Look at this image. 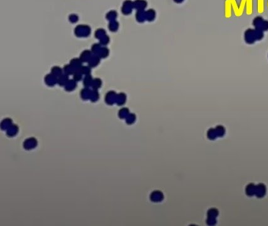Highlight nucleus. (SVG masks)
<instances>
[{
  "instance_id": "f257e3e1",
  "label": "nucleus",
  "mask_w": 268,
  "mask_h": 226,
  "mask_svg": "<svg viewBox=\"0 0 268 226\" xmlns=\"http://www.w3.org/2000/svg\"><path fill=\"white\" fill-rule=\"evenodd\" d=\"M266 193V187L263 183H259L258 184H255V195L259 199L263 198Z\"/></svg>"
},
{
  "instance_id": "f03ea898",
  "label": "nucleus",
  "mask_w": 268,
  "mask_h": 226,
  "mask_svg": "<svg viewBox=\"0 0 268 226\" xmlns=\"http://www.w3.org/2000/svg\"><path fill=\"white\" fill-rule=\"evenodd\" d=\"M244 41L248 44H253L256 41L254 29H252V28H248V29H247L246 31H244Z\"/></svg>"
},
{
  "instance_id": "7ed1b4c3",
  "label": "nucleus",
  "mask_w": 268,
  "mask_h": 226,
  "mask_svg": "<svg viewBox=\"0 0 268 226\" xmlns=\"http://www.w3.org/2000/svg\"><path fill=\"white\" fill-rule=\"evenodd\" d=\"M255 184L250 183V184H247L245 187V194L246 195L249 197H252L255 195Z\"/></svg>"
},
{
  "instance_id": "20e7f679",
  "label": "nucleus",
  "mask_w": 268,
  "mask_h": 226,
  "mask_svg": "<svg viewBox=\"0 0 268 226\" xmlns=\"http://www.w3.org/2000/svg\"><path fill=\"white\" fill-rule=\"evenodd\" d=\"M207 137L210 140H214L217 138V133L215 131V128H210V129H208V131H207Z\"/></svg>"
},
{
  "instance_id": "39448f33",
  "label": "nucleus",
  "mask_w": 268,
  "mask_h": 226,
  "mask_svg": "<svg viewBox=\"0 0 268 226\" xmlns=\"http://www.w3.org/2000/svg\"><path fill=\"white\" fill-rule=\"evenodd\" d=\"M215 131L217 133L218 137H223L225 134H226V129L222 125H218L215 127Z\"/></svg>"
},
{
  "instance_id": "423d86ee",
  "label": "nucleus",
  "mask_w": 268,
  "mask_h": 226,
  "mask_svg": "<svg viewBox=\"0 0 268 226\" xmlns=\"http://www.w3.org/2000/svg\"><path fill=\"white\" fill-rule=\"evenodd\" d=\"M263 20H263V18L262 16H256V17L254 18L253 21H252V24H253V26L255 27V28H259L261 24H263Z\"/></svg>"
},
{
  "instance_id": "0eeeda50",
  "label": "nucleus",
  "mask_w": 268,
  "mask_h": 226,
  "mask_svg": "<svg viewBox=\"0 0 268 226\" xmlns=\"http://www.w3.org/2000/svg\"><path fill=\"white\" fill-rule=\"evenodd\" d=\"M254 32H255V36L256 40L263 39V36H264V33H263V31L261 28H255Z\"/></svg>"
},
{
  "instance_id": "6e6552de",
  "label": "nucleus",
  "mask_w": 268,
  "mask_h": 226,
  "mask_svg": "<svg viewBox=\"0 0 268 226\" xmlns=\"http://www.w3.org/2000/svg\"><path fill=\"white\" fill-rule=\"evenodd\" d=\"M219 215V210L215 208H211L207 211V217H217Z\"/></svg>"
},
{
  "instance_id": "1a4fd4ad",
  "label": "nucleus",
  "mask_w": 268,
  "mask_h": 226,
  "mask_svg": "<svg viewBox=\"0 0 268 226\" xmlns=\"http://www.w3.org/2000/svg\"><path fill=\"white\" fill-rule=\"evenodd\" d=\"M217 223V220H216V217H207L206 219V224L208 226H213L215 224H216Z\"/></svg>"
},
{
  "instance_id": "9d476101",
  "label": "nucleus",
  "mask_w": 268,
  "mask_h": 226,
  "mask_svg": "<svg viewBox=\"0 0 268 226\" xmlns=\"http://www.w3.org/2000/svg\"><path fill=\"white\" fill-rule=\"evenodd\" d=\"M259 28H261V29L263 30V31H268V20H263V24H261L260 27Z\"/></svg>"
},
{
  "instance_id": "9b49d317",
  "label": "nucleus",
  "mask_w": 268,
  "mask_h": 226,
  "mask_svg": "<svg viewBox=\"0 0 268 226\" xmlns=\"http://www.w3.org/2000/svg\"><path fill=\"white\" fill-rule=\"evenodd\" d=\"M175 1L176 2H182V1H183V0H175Z\"/></svg>"
}]
</instances>
